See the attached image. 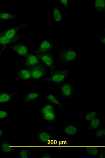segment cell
I'll return each instance as SVG.
<instances>
[{"label": "cell", "mask_w": 105, "mask_h": 158, "mask_svg": "<svg viewBox=\"0 0 105 158\" xmlns=\"http://www.w3.org/2000/svg\"><path fill=\"white\" fill-rule=\"evenodd\" d=\"M54 107L53 105L48 104L44 105L41 110V115L49 111H54Z\"/></svg>", "instance_id": "cell-24"}, {"label": "cell", "mask_w": 105, "mask_h": 158, "mask_svg": "<svg viewBox=\"0 0 105 158\" xmlns=\"http://www.w3.org/2000/svg\"><path fill=\"white\" fill-rule=\"evenodd\" d=\"M77 126L73 124H68L63 127V132L68 136L73 137L75 136L78 132Z\"/></svg>", "instance_id": "cell-9"}, {"label": "cell", "mask_w": 105, "mask_h": 158, "mask_svg": "<svg viewBox=\"0 0 105 158\" xmlns=\"http://www.w3.org/2000/svg\"><path fill=\"white\" fill-rule=\"evenodd\" d=\"M33 80H38L43 78L47 73L45 68L40 65H36L30 68Z\"/></svg>", "instance_id": "cell-6"}, {"label": "cell", "mask_w": 105, "mask_h": 158, "mask_svg": "<svg viewBox=\"0 0 105 158\" xmlns=\"http://www.w3.org/2000/svg\"><path fill=\"white\" fill-rule=\"evenodd\" d=\"M46 98L52 103L60 108L62 107V104L56 96L52 94H49L46 95Z\"/></svg>", "instance_id": "cell-16"}, {"label": "cell", "mask_w": 105, "mask_h": 158, "mask_svg": "<svg viewBox=\"0 0 105 158\" xmlns=\"http://www.w3.org/2000/svg\"><path fill=\"white\" fill-rule=\"evenodd\" d=\"M40 94L36 92H31L28 93L24 99V102L26 103H28L31 102L35 101L40 97Z\"/></svg>", "instance_id": "cell-19"}, {"label": "cell", "mask_w": 105, "mask_h": 158, "mask_svg": "<svg viewBox=\"0 0 105 158\" xmlns=\"http://www.w3.org/2000/svg\"><path fill=\"white\" fill-rule=\"evenodd\" d=\"M101 41L102 44H104L105 42V39L104 38H101Z\"/></svg>", "instance_id": "cell-33"}, {"label": "cell", "mask_w": 105, "mask_h": 158, "mask_svg": "<svg viewBox=\"0 0 105 158\" xmlns=\"http://www.w3.org/2000/svg\"><path fill=\"white\" fill-rule=\"evenodd\" d=\"M53 48V46L48 41L44 40L41 44L39 48L37 51H34L36 53H44L49 51Z\"/></svg>", "instance_id": "cell-10"}, {"label": "cell", "mask_w": 105, "mask_h": 158, "mask_svg": "<svg viewBox=\"0 0 105 158\" xmlns=\"http://www.w3.org/2000/svg\"><path fill=\"white\" fill-rule=\"evenodd\" d=\"M39 64V59L35 55H27L26 61V65L28 67H32Z\"/></svg>", "instance_id": "cell-11"}, {"label": "cell", "mask_w": 105, "mask_h": 158, "mask_svg": "<svg viewBox=\"0 0 105 158\" xmlns=\"http://www.w3.org/2000/svg\"><path fill=\"white\" fill-rule=\"evenodd\" d=\"M69 73L68 70H58L50 77L45 79L44 81L49 83H61L65 80Z\"/></svg>", "instance_id": "cell-1"}, {"label": "cell", "mask_w": 105, "mask_h": 158, "mask_svg": "<svg viewBox=\"0 0 105 158\" xmlns=\"http://www.w3.org/2000/svg\"><path fill=\"white\" fill-rule=\"evenodd\" d=\"M2 151L5 153H11L14 151V145L10 143V141H2Z\"/></svg>", "instance_id": "cell-13"}, {"label": "cell", "mask_w": 105, "mask_h": 158, "mask_svg": "<svg viewBox=\"0 0 105 158\" xmlns=\"http://www.w3.org/2000/svg\"><path fill=\"white\" fill-rule=\"evenodd\" d=\"M59 57L62 61L67 62L74 60L77 57V54L72 49H62L60 52Z\"/></svg>", "instance_id": "cell-3"}, {"label": "cell", "mask_w": 105, "mask_h": 158, "mask_svg": "<svg viewBox=\"0 0 105 158\" xmlns=\"http://www.w3.org/2000/svg\"><path fill=\"white\" fill-rule=\"evenodd\" d=\"M105 135V131L103 129H99L97 130L95 133L96 137L98 138H103Z\"/></svg>", "instance_id": "cell-28"}, {"label": "cell", "mask_w": 105, "mask_h": 158, "mask_svg": "<svg viewBox=\"0 0 105 158\" xmlns=\"http://www.w3.org/2000/svg\"><path fill=\"white\" fill-rule=\"evenodd\" d=\"M99 158H105V151H102L99 154Z\"/></svg>", "instance_id": "cell-31"}, {"label": "cell", "mask_w": 105, "mask_h": 158, "mask_svg": "<svg viewBox=\"0 0 105 158\" xmlns=\"http://www.w3.org/2000/svg\"><path fill=\"white\" fill-rule=\"evenodd\" d=\"M42 118L44 120L48 122H53L56 119V114L54 111L47 112L41 115Z\"/></svg>", "instance_id": "cell-20"}, {"label": "cell", "mask_w": 105, "mask_h": 158, "mask_svg": "<svg viewBox=\"0 0 105 158\" xmlns=\"http://www.w3.org/2000/svg\"><path fill=\"white\" fill-rule=\"evenodd\" d=\"M31 153L30 149H23L21 150L19 153V156L20 158H26L29 157Z\"/></svg>", "instance_id": "cell-25"}, {"label": "cell", "mask_w": 105, "mask_h": 158, "mask_svg": "<svg viewBox=\"0 0 105 158\" xmlns=\"http://www.w3.org/2000/svg\"><path fill=\"white\" fill-rule=\"evenodd\" d=\"M97 115V112L95 111H91L89 112L86 114L85 117L84 119L87 122H90L94 118H95Z\"/></svg>", "instance_id": "cell-23"}, {"label": "cell", "mask_w": 105, "mask_h": 158, "mask_svg": "<svg viewBox=\"0 0 105 158\" xmlns=\"http://www.w3.org/2000/svg\"><path fill=\"white\" fill-rule=\"evenodd\" d=\"M86 151L87 154L92 156H96L99 154V151L98 147L91 144L86 147Z\"/></svg>", "instance_id": "cell-17"}, {"label": "cell", "mask_w": 105, "mask_h": 158, "mask_svg": "<svg viewBox=\"0 0 105 158\" xmlns=\"http://www.w3.org/2000/svg\"><path fill=\"white\" fill-rule=\"evenodd\" d=\"M12 49L15 52L22 56H27L28 53V48L25 45L18 44L11 46Z\"/></svg>", "instance_id": "cell-8"}, {"label": "cell", "mask_w": 105, "mask_h": 158, "mask_svg": "<svg viewBox=\"0 0 105 158\" xmlns=\"http://www.w3.org/2000/svg\"><path fill=\"white\" fill-rule=\"evenodd\" d=\"M11 43H12V41L8 38L4 33L0 32V44L3 46L1 52H0V55L2 53L7 45Z\"/></svg>", "instance_id": "cell-18"}, {"label": "cell", "mask_w": 105, "mask_h": 158, "mask_svg": "<svg viewBox=\"0 0 105 158\" xmlns=\"http://www.w3.org/2000/svg\"><path fill=\"white\" fill-rule=\"evenodd\" d=\"M94 7L98 11L103 12L105 8V1H96L94 2Z\"/></svg>", "instance_id": "cell-22"}, {"label": "cell", "mask_w": 105, "mask_h": 158, "mask_svg": "<svg viewBox=\"0 0 105 158\" xmlns=\"http://www.w3.org/2000/svg\"><path fill=\"white\" fill-rule=\"evenodd\" d=\"M27 23H24L23 24L14 27L10 29L7 30L5 31V35H6L7 38L11 40L12 43L16 42L20 39V36L18 35V31L22 28L28 26Z\"/></svg>", "instance_id": "cell-4"}, {"label": "cell", "mask_w": 105, "mask_h": 158, "mask_svg": "<svg viewBox=\"0 0 105 158\" xmlns=\"http://www.w3.org/2000/svg\"><path fill=\"white\" fill-rule=\"evenodd\" d=\"M15 15L8 14V13H4L0 14V18L3 19H15Z\"/></svg>", "instance_id": "cell-26"}, {"label": "cell", "mask_w": 105, "mask_h": 158, "mask_svg": "<svg viewBox=\"0 0 105 158\" xmlns=\"http://www.w3.org/2000/svg\"><path fill=\"white\" fill-rule=\"evenodd\" d=\"M52 157V154H49V152H45L41 156L42 158H51Z\"/></svg>", "instance_id": "cell-29"}, {"label": "cell", "mask_w": 105, "mask_h": 158, "mask_svg": "<svg viewBox=\"0 0 105 158\" xmlns=\"http://www.w3.org/2000/svg\"><path fill=\"white\" fill-rule=\"evenodd\" d=\"M61 95L67 98H71L73 94L74 86L71 82H67L62 84L59 86Z\"/></svg>", "instance_id": "cell-5"}, {"label": "cell", "mask_w": 105, "mask_h": 158, "mask_svg": "<svg viewBox=\"0 0 105 158\" xmlns=\"http://www.w3.org/2000/svg\"><path fill=\"white\" fill-rule=\"evenodd\" d=\"M36 56L48 67L52 73L55 66L54 57L52 52H49L44 53H36Z\"/></svg>", "instance_id": "cell-2"}, {"label": "cell", "mask_w": 105, "mask_h": 158, "mask_svg": "<svg viewBox=\"0 0 105 158\" xmlns=\"http://www.w3.org/2000/svg\"><path fill=\"white\" fill-rule=\"evenodd\" d=\"M62 4L67 10H68V2L67 1H60Z\"/></svg>", "instance_id": "cell-30"}, {"label": "cell", "mask_w": 105, "mask_h": 158, "mask_svg": "<svg viewBox=\"0 0 105 158\" xmlns=\"http://www.w3.org/2000/svg\"><path fill=\"white\" fill-rule=\"evenodd\" d=\"M4 131L2 129L0 128V139L4 135Z\"/></svg>", "instance_id": "cell-32"}, {"label": "cell", "mask_w": 105, "mask_h": 158, "mask_svg": "<svg viewBox=\"0 0 105 158\" xmlns=\"http://www.w3.org/2000/svg\"><path fill=\"white\" fill-rule=\"evenodd\" d=\"M18 92L12 93L5 92L0 94V104L5 103L12 101L13 98L19 95Z\"/></svg>", "instance_id": "cell-7"}, {"label": "cell", "mask_w": 105, "mask_h": 158, "mask_svg": "<svg viewBox=\"0 0 105 158\" xmlns=\"http://www.w3.org/2000/svg\"><path fill=\"white\" fill-rule=\"evenodd\" d=\"M18 76L20 80L25 81L32 79L31 71L30 70L21 69L18 73Z\"/></svg>", "instance_id": "cell-14"}, {"label": "cell", "mask_w": 105, "mask_h": 158, "mask_svg": "<svg viewBox=\"0 0 105 158\" xmlns=\"http://www.w3.org/2000/svg\"><path fill=\"white\" fill-rule=\"evenodd\" d=\"M9 116V113L6 110H0V121L7 118Z\"/></svg>", "instance_id": "cell-27"}, {"label": "cell", "mask_w": 105, "mask_h": 158, "mask_svg": "<svg viewBox=\"0 0 105 158\" xmlns=\"http://www.w3.org/2000/svg\"><path fill=\"white\" fill-rule=\"evenodd\" d=\"M52 12L54 20L57 22H61L62 16L58 6L57 5L54 6L52 8Z\"/></svg>", "instance_id": "cell-15"}, {"label": "cell", "mask_w": 105, "mask_h": 158, "mask_svg": "<svg viewBox=\"0 0 105 158\" xmlns=\"http://www.w3.org/2000/svg\"><path fill=\"white\" fill-rule=\"evenodd\" d=\"M52 138L51 134L45 131H40L38 135L39 140L42 143H47L51 140Z\"/></svg>", "instance_id": "cell-12"}, {"label": "cell", "mask_w": 105, "mask_h": 158, "mask_svg": "<svg viewBox=\"0 0 105 158\" xmlns=\"http://www.w3.org/2000/svg\"><path fill=\"white\" fill-rule=\"evenodd\" d=\"M101 125L100 121L98 118H94L90 122L89 125V130L93 131L97 130Z\"/></svg>", "instance_id": "cell-21"}]
</instances>
